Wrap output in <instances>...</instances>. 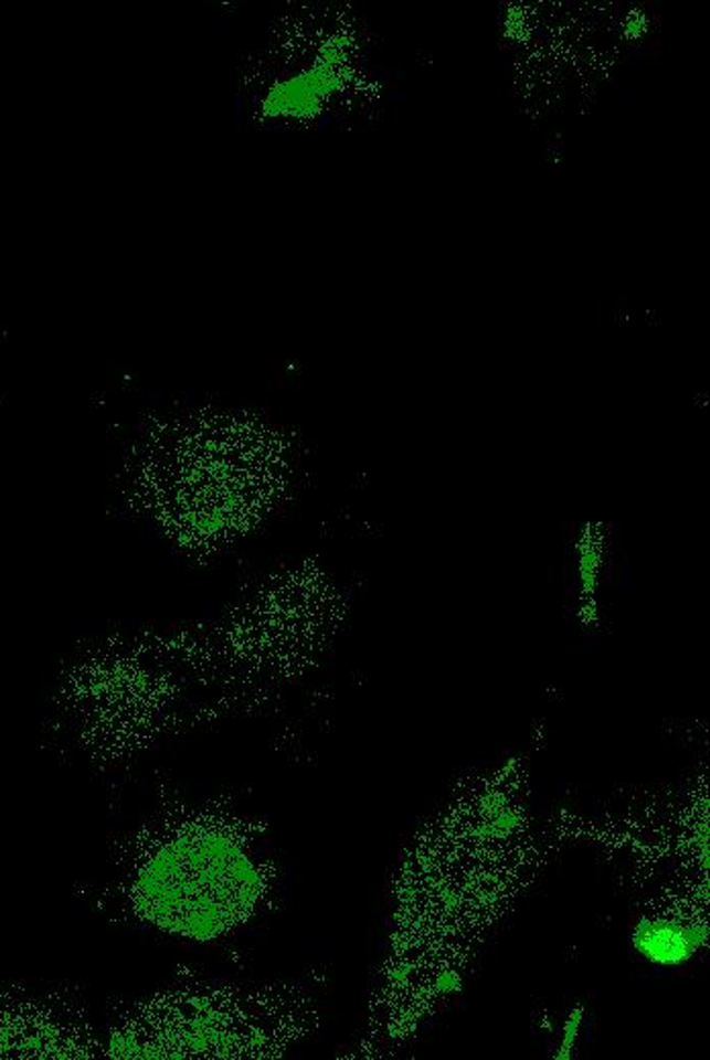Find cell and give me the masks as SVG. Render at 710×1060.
Returning <instances> with one entry per match:
<instances>
[{
	"instance_id": "2",
	"label": "cell",
	"mask_w": 710,
	"mask_h": 1060,
	"mask_svg": "<svg viewBox=\"0 0 710 1060\" xmlns=\"http://www.w3.org/2000/svg\"><path fill=\"white\" fill-rule=\"evenodd\" d=\"M580 1021H582L580 1020V1009L574 1011V1014L568 1018V1021H565V1026H563L562 1047H560L558 1054H555L558 1059H570V1057H572L574 1042H576L577 1032H580Z\"/></svg>"
},
{
	"instance_id": "1",
	"label": "cell",
	"mask_w": 710,
	"mask_h": 1060,
	"mask_svg": "<svg viewBox=\"0 0 710 1060\" xmlns=\"http://www.w3.org/2000/svg\"><path fill=\"white\" fill-rule=\"evenodd\" d=\"M707 930L697 922L671 918H644L633 930V946L649 963L678 967L700 951Z\"/></svg>"
}]
</instances>
